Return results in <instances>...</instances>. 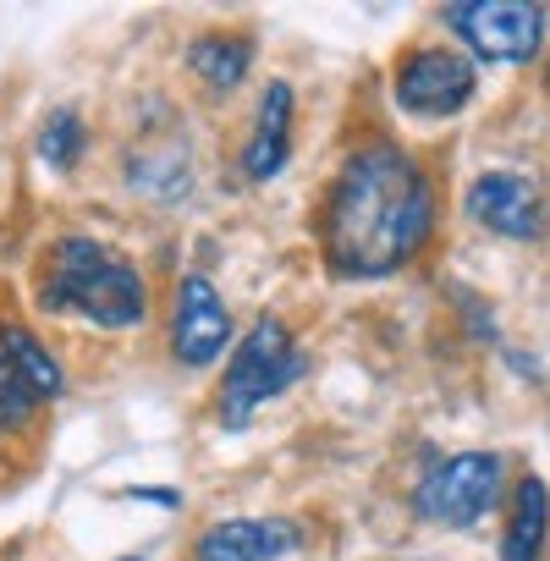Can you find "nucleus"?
I'll list each match as a JSON object with an SVG mask.
<instances>
[{
	"label": "nucleus",
	"mask_w": 550,
	"mask_h": 561,
	"mask_svg": "<svg viewBox=\"0 0 550 561\" xmlns=\"http://www.w3.org/2000/svg\"><path fill=\"white\" fill-rule=\"evenodd\" d=\"M429 226H435V193L413 165V154L391 144H369L336 171L325 193L320 248L336 275L375 280L402 270L424 248Z\"/></svg>",
	"instance_id": "1"
},
{
	"label": "nucleus",
	"mask_w": 550,
	"mask_h": 561,
	"mask_svg": "<svg viewBox=\"0 0 550 561\" xmlns=\"http://www.w3.org/2000/svg\"><path fill=\"white\" fill-rule=\"evenodd\" d=\"M39 309L89 320L100 331H133L144 325L149 298H144V275L127 259H116L105 242L61 237L39 264Z\"/></svg>",
	"instance_id": "2"
},
{
	"label": "nucleus",
	"mask_w": 550,
	"mask_h": 561,
	"mask_svg": "<svg viewBox=\"0 0 550 561\" xmlns=\"http://www.w3.org/2000/svg\"><path fill=\"white\" fill-rule=\"evenodd\" d=\"M303 375H309V358L293 347L287 325L282 320H259L237 342V353L226 364V380H220V419H226V430H242L264 402H275Z\"/></svg>",
	"instance_id": "3"
},
{
	"label": "nucleus",
	"mask_w": 550,
	"mask_h": 561,
	"mask_svg": "<svg viewBox=\"0 0 550 561\" xmlns=\"http://www.w3.org/2000/svg\"><path fill=\"white\" fill-rule=\"evenodd\" d=\"M501 484H506V462L495 451H457L435 473L419 479L413 512L440 528H473L501 501Z\"/></svg>",
	"instance_id": "4"
},
{
	"label": "nucleus",
	"mask_w": 550,
	"mask_h": 561,
	"mask_svg": "<svg viewBox=\"0 0 550 561\" xmlns=\"http://www.w3.org/2000/svg\"><path fill=\"white\" fill-rule=\"evenodd\" d=\"M440 18L468 45V56L495 67L528 61L545 45V7H528V0H457Z\"/></svg>",
	"instance_id": "5"
},
{
	"label": "nucleus",
	"mask_w": 550,
	"mask_h": 561,
	"mask_svg": "<svg viewBox=\"0 0 550 561\" xmlns=\"http://www.w3.org/2000/svg\"><path fill=\"white\" fill-rule=\"evenodd\" d=\"M473 61L446 50V45H424L413 56L397 61V78H391V94L408 116H424V122H440V116H457L468 100H473Z\"/></svg>",
	"instance_id": "6"
},
{
	"label": "nucleus",
	"mask_w": 550,
	"mask_h": 561,
	"mask_svg": "<svg viewBox=\"0 0 550 561\" xmlns=\"http://www.w3.org/2000/svg\"><path fill=\"white\" fill-rule=\"evenodd\" d=\"M226 347H231V314H226L220 293L209 287L204 275H187L182 287H176L171 353H176L187 369H204V364H215Z\"/></svg>",
	"instance_id": "7"
},
{
	"label": "nucleus",
	"mask_w": 550,
	"mask_h": 561,
	"mask_svg": "<svg viewBox=\"0 0 550 561\" xmlns=\"http://www.w3.org/2000/svg\"><path fill=\"white\" fill-rule=\"evenodd\" d=\"M468 215L501 237H539L545 231V198L517 171H490L468 187Z\"/></svg>",
	"instance_id": "8"
},
{
	"label": "nucleus",
	"mask_w": 550,
	"mask_h": 561,
	"mask_svg": "<svg viewBox=\"0 0 550 561\" xmlns=\"http://www.w3.org/2000/svg\"><path fill=\"white\" fill-rule=\"evenodd\" d=\"M298 539L303 534L287 517H226L198 534L193 561H282Z\"/></svg>",
	"instance_id": "9"
},
{
	"label": "nucleus",
	"mask_w": 550,
	"mask_h": 561,
	"mask_svg": "<svg viewBox=\"0 0 550 561\" xmlns=\"http://www.w3.org/2000/svg\"><path fill=\"white\" fill-rule=\"evenodd\" d=\"M293 154V89L287 83H270L264 100H259V122H253V138L242 149V171L253 182H270L275 171L287 165Z\"/></svg>",
	"instance_id": "10"
},
{
	"label": "nucleus",
	"mask_w": 550,
	"mask_h": 561,
	"mask_svg": "<svg viewBox=\"0 0 550 561\" xmlns=\"http://www.w3.org/2000/svg\"><path fill=\"white\" fill-rule=\"evenodd\" d=\"M545 534H550V490L534 473H523L512 484V517H506V534H501V561H539Z\"/></svg>",
	"instance_id": "11"
},
{
	"label": "nucleus",
	"mask_w": 550,
	"mask_h": 561,
	"mask_svg": "<svg viewBox=\"0 0 550 561\" xmlns=\"http://www.w3.org/2000/svg\"><path fill=\"white\" fill-rule=\"evenodd\" d=\"M0 353H7L12 364H18V375L28 380V391L39 397V402H56L61 391H67V375H61V364L45 353V342H34L23 325H0Z\"/></svg>",
	"instance_id": "12"
},
{
	"label": "nucleus",
	"mask_w": 550,
	"mask_h": 561,
	"mask_svg": "<svg viewBox=\"0 0 550 561\" xmlns=\"http://www.w3.org/2000/svg\"><path fill=\"white\" fill-rule=\"evenodd\" d=\"M187 67L209 83V89H237L253 67V45L237 39V34H204L193 50H187Z\"/></svg>",
	"instance_id": "13"
},
{
	"label": "nucleus",
	"mask_w": 550,
	"mask_h": 561,
	"mask_svg": "<svg viewBox=\"0 0 550 561\" xmlns=\"http://www.w3.org/2000/svg\"><path fill=\"white\" fill-rule=\"evenodd\" d=\"M78 149H83V122H78V111H56V116L39 127V154H45V165L72 171V165H78Z\"/></svg>",
	"instance_id": "14"
},
{
	"label": "nucleus",
	"mask_w": 550,
	"mask_h": 561,
	"mask_svg": "<svg viewBox=\"0 0 550 561\" xmlns=\"http://www.w3.org/2000/svg\"><path fill=\"white\" fill-rule=\"evenodd\" d=\"M34 408H39V397L28 391V380L18 375V364L0 353V430H23L34 419Z\"/></svg>",
	"instance_id": "15"
},
{
	"label": "nucleus",
	"mask_w": 550,
	"mask_h": 561,
	"mask_svg": "<svg viewBox=\"0 0 550 561\" xmlns=\"http://www.w3.org/2000/svg\"><path fill=\"white\" fill-rule=\"evenodd\" d=\"M122 561H149V556H122Z\"/></svg>",
	"instance_id": "16"
}]
</instances>
